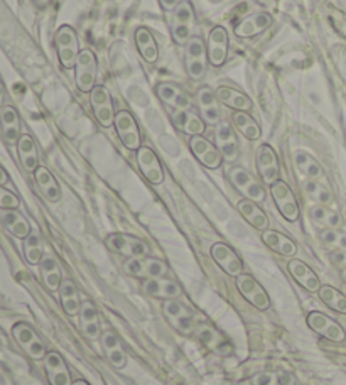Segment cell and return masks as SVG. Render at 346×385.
<instances>
[{"mask_svg": "<svg viewBox=\"0 0 346 385\" xmlns=\"http://www.w3.org/2000/svg\"><path fill=\"white\" fill-rule=\"evenodd\" d=\"M304 191L309 198H313L317 205H329L333 201V194L326 186L317 182L316 180H308L304 182Z\"/></svg>", "mask_w": 346, "mask_h": 385, "instance_id": "47", "label": "cell"}, {"mask_svg": "<svg viewBox=\"0 0 346 385\" xmlns=\"http://www.w3.org/2000/svg\"><path fill=\"white\" fill-rule=\"evenodd\" d=\"M179 0H161V6L164 7V10H174L179 6Z\"/></svg>", "mask_w": 346, "mask_h": 385, "instance_id": "51", "label": "cell"}, {"mask_svg": "<svg viewBox=\"0 0 346 385\" xmlns=\"http://www.w3.org/2000/svg\"><path fill=\"white\" fill-rule=\"evenodd\" d=\"M206 63H208V49L206 42L200 36H193L184 46V68L191 79H201L206 73Z\"/></svg>", "mask_w": 346, "mask_h": 385, "instance_id": "1", "label": "cell"}, {"mask_svg": "<svg viewBox=\"0 0 346 385\" xmlns=\"http://www.w3.org/2000/svg\"><path fill=\"white\" fill-rule=\"evenodd\" d=\"M7 182H9V174L0 168V186H6Z\"/></svg>", "mask_w": 346, "mask_h": 385, "instance_id": "52", "label": "cell"}, {"mask_svg": "<svg viewBox=\"0 0 346 385\" xmlns=\"http://www.w3.org/2000/svg\"><path fill=\"white\" fill-rule=\"evenodd\" d=\"M59 299H61V306L66 311V315L78 316L79 309H81V303H79L78 289L73 281L63 279L61 285H59Z\"/></svg>", "mask_w": 346, "mask_h": 385, "instance_id": "39", "label": "cell"}, {"mask_svg": "<svg viewBox=\"0 0 346 385\" xmlns=\"http://www.w3.org/2000/svg\"><path fill=\"white\" fill-rule=\"evenodd\" d=\"M107 245L113 252L129 257V259H142V257H147V253H149V247H147L146 242H142L137 237L125 235V233L109 235L107 237Z\"/></svg>", "mask_w": 346, "mask_h": 385, "instance_id": "12", "label": "cell"}, {"mask_svg": "<svg viewBox=\"0 0 346 385\" xmlns=\"http://www.w3.org/2000/svg\"><path fill=\"white\" fill-rule=\"evenodd\" d=\"M123 271L132 277L144 279H154V277H164L169 272L168 264L154 257H142V259H127L123 264Z\"/></svg>", "mask_w": 346, "mask_h": 385, "instance_id": "8", "label": "cell"}, {"mask_svg": "<svg viewBox=\"0 0 346 385\" xmlns=\"http://www.w3.org/2000/svg\"><path fill=\"white\" fill-rule=\"evenodd\" d=\"M210 253H212L213 260L220 265L221 271L228 274V276L238 277L240 274H244V262L237 256V252L226 244H221V242L213 244Z\"/></svg>", "mask_w": 346, "mask_h": 385, "instance_id": "19", "label": "cell"}, {"mask_svg": "<svg viewBox=\"0 0 346 385\" xmlns=\"http://www.w3.org/2000/svg\"><path fill=\"white\" fill-rule=\"evenodd\" d=\"M230 181L235 188L238 189L246 200L253 201V203H262L265 200V188L262 182H258L249 171L244 168H232L228 173Z\"/></svg>", "mask_w": 346, "mask_h": 385, "instance_id": "5", "label": "cell"}, {"mask_svg": "<svg viewBox=\"0 0 346 385\" xmlns=\"http://www.w3.org/2000/svg\"><path fill=\"white\" fill-rule=\"evenodd\" d=\"M56 49H58V58L61 63L63 68L71 70L77 65V59L79 54V41L77 31L71 26H63L59 27L56 33Z\"/></svg>", "mask_w": 346, "mask_h": 385, "instance_id": "3", "label": "cell"}, {"mask_svg": "<svg viewBox=\"0 0 346 385\" xmlns=\"http://www.w3.org/2000/svg\"><path fill=\"white\" fill-rule=\"evenodd\" d=\"M257 168L260 174L262 181L265 184L272 186L274 182L281 180V166L279 159H277L276 150L270 148L269 144H262L257 152Z\"/></svg>", "mask_w": 346, "mask_h": 385, "instance_id": "16", "label": "cell"}, {"mask_svg": "<svg viewBox=\"0 0 346 385\" xmlns=\"http://www.w3.org/2000/svg\"><path fill=\"white\" fill-rule=\"evenodd\" d=\"M173 122L179 130H182L188 136H203L206 129V122L203 120L201 115L194 113L191 109L173 112Z\"/></svg>", "mask_w": 346, "mask_h": 385, "instance_id": "28", "label": "cell"}, {"mask_svg": "<svg viewBox=\"0 0 346 385\" xmlns=\"http://www.w3.org/2000/svg\"><path fill=\"white\" fill-rule=\"evenodd\" d=\"M206 49H208L210 65L214 68L225 65L226 56H228V33L225 31V27L217 26L210 31Z\"/></svg>", "mask_w": 346, "mask_h": 385, "instance_id": "18", "label": "cell"}, {"mask_svg": "<svg viewBox=\"0 0 346 385\" xmlns=\"http://www.w3.org/2000/svg\"><path fill=\"white\" fill-rule=\"evenodd\" d=\"M39 271H41V277L42 283L49 291L56 292L59 291V285L63 283L61 277V269H59L58 262L53 259V257L45 256L42 260L39 262Z\"/></svg>", "mask_w": 346, "mask_h": 385, "instance_id": "40", "label": "cell"}, {"mask_svg": "<svg viewBox=\"0 0 346 385\" xmlns=\"http://www.w3.org/2000/svg\"><path fill=\"white\" fill-rule=\"evenodd\" d=\"M189 148L191 152L194 154V157L201 162L205 168L208 169H218L221 164H223V156L218 150V148L208 139H205L203 136H194L189 139Z\"/></svg>", "mask_w": 346, "mask_h": 385, "instance_id": "14", "label": "cell"}, {"mask_svg": "<svg viewBox=\"0 0 346 385\" xmlns=\"http://www.w3.org/2000/svg\"><path fill=\"white\" fill-rule=\"evenodd\" d=\"M232 120L235 129L249 141H257L260 137V125L257 124L255 118L250 117L249 112H235L232 115Z\"/></svg>", "mask_w": 346, "mask_h": 385, "instance_id": "41", "label": "cell"}, {"mask_svg": "<svg viewBox=\"0 0 346 385\" xmlns=\"http://www.w3.org/2000/svg\"><path fill=\"white\" fill-rule=\"evenodd\" d=\"M24 257L31 265H39V262L45 257L41 237L38 233H31L29 237L24 238Z\"/></svg>", "mask_w": 346, "mask_h": 385, "instance_id": "44", "label": "cell"}, {"mask_svg": "<svg viewBox=\"0 0 346 385\" xmlns=\"http://www.w3.org/2000/svg\"><path fill=\"white\" fill-rule=\"evenodd\" d=\"M217 98L218 102L223 103V105L230 107L235 112H250L253 109V102L250 100V97H246L242 91L228 88V86H220L217 88Z\"/></svg>", "mask_w": 346, "mask_h": 385, "instance_id": "32", "label": "cell"}, {"mask_svg": "<svg viewBox=\"0 0 346 385\" xmlns=\"http://www.w3.org/2000/svg\"><path fill=\"white\" fill-rule=\"evenodd\" d=\"M157 97L164 102V105L168 107L173 112H179V110L189 109V100L182 90L178 85L173 83H159L156 86Z\"/></svg>", "mask_w": 346, "mask_h": 385, "instance_id": "29", "label": "cell"}, {"mask_svg": "<svg viewBox=\"0 0 346 385\" xmlns=\"http://www.w3.org/2000/svg\"><path fill=\"white\" fill-rule=\"evenodd\" d=\"M270 194L274 198V203H276L277 210L281 212V215L288 221H297L299 220V205H297L296 196H294L292 189L289 188L288 182L279 180L270 186Z\"/></svg>", "mask_w": 346, "mask_h": 385, "instance_id": "9", "label": "cell"}, {"mask_svg": "<svg viewBox=\"0 0 346 385\" xmlns=\"http://www.w3.org/2000/svg\"><path fill=\"white\" fill-rule=\"evenodd\" d=\"M194 335L200 340L201 345H205L210 352L218 353V355H228L232 353V345L225 338L221 331L212 327L210 323H196L194 327Z\"/></svg>", "mask_w": 346, "mask_h": 385, "instance_id": "13", "label": "cell"}, {"mask_svg": "<svg viewBox=\"0 0 346 385\" xmlns=\"http://www.w3.org/2000/svg\"><path fill=\"white\" fill-rule=\"evenodd\" d=\"M135 45H137L139 53L144 58L147 63H157L159 59V47L154 36L150 34L149 29L146 27H139L135 31Z\"/></svg>", "mask_w": 346, "mask_h": 385, "instance_id": "38", "label": "cell"}, {"mask_svg": "<svg viewBox=\"0 0 346 385\" xmlns=\"http://www.w3.org/2000/svg\"><path fill=\"white\" fill-rule=\"evenodd\" d=\"M98 77L97 56L91 49H81L78 54L77 65H74V79L77 86L83 93H90L95 88V81Z\"/></svg>", "mask_w": 346, "mask_h": 385, "instance_id": "2", "label": "cell"}, {"mask_svg": "<svg viewBox=\"0 0 346 385\" xmlns=\"http://www.w3.org/2000/svg\"><path fill=\"white\" fill-rule=\"evenodd\" d=\"M250 382L252 385H292L294 379L288 372H260Z\"/></svg>", "mask_w": 346, "mask_h": 385, "instance_id": "46", "label": "cell"}, {"mask_svg": "<svg viewBox=\"0 0 346 385\" xmlns=\"http://www.w3.org/2000/svg\"><path fill=\"white\" fill-rule=\"evenodd\" d=\"M294 162H296L297 169L301 171V174H304L308 180H321L323 178V169L317 164V161L314 157L309 156L304 150H297L294 154Z\"/></svg>", "mask_w": 346, "mask_h": 385, "instance_id": "42", "label": "cell"}, {"mask_svg": "<svg viewBox=\"0 0 346 385\" xmlns=\"http://www.w3.org/2000/svg\"><path fill=\"white\" fill-rule=\"evenodd\" d=\"M164 315L169 317L171 323L174 324V328L179 329L184 335H191L194 333V317L191 315V311L181 301L178 299H166L164 303Z\"/></svg>", "mask_w": 346, "mask_h": 385, "instance_id": "20", "label": "cell"}, {"mask_svg": "<svg viewBox=\"0 0 346 385\" xmlns=\"http://www.w3.org/2000/svg\"><path fill=\"white\" fill-rule=\"evenodd\" d=\"M262 240H264V244L269 249H272L274 252L281 253L284 257H292L297 253L296 242L290 240L284 233L276 232V230H265V232H262Z\"/></svg>", "mask_w": 346, "mask_h": 385, "instance_id": "33", "label": "cell"}, {"mask_svg": "<svg viewBox=\"0 0 346 385\" xmlns=\"http://www.w3.org/2000/svg\"><path fill=\"white\" fill-rule=\"evenodd\" d=\"M288 271L290 276H292V279L296 281L301 288H304L306 291L317 292L321 289L320 277H317L316 272H314L313 269L309 267L308 264H304L302 260H297V259L290 260L288 264Z\"/></svg>", "mask_w": 346, "mask_h": 385, "instance_id": "26", "label": "cell"}, {"mask_svg": "<svg viewBox=\"0 0 346 385\" xmlns=\"http://www.w3.org/2000/svg\"><path fill=\"white\" fill-rule=\"evenodd\" d=\"M194 29V12L189 2H181L174 9L173 26H171V34L179 46H186V42L193 38Z\"/></svg>", "mask_w": 346, "mask_h": 385, "instance_id": "7", "label": "cell"}, {"mask_svg": "<svg viewBox=\"0 0 346 385\" xmlns=\"http://www.w3.org/2000/svg\"><path fill=\"white\" fill-rule=\"evenodd\" d=\"M309 215H311L313 221H316L317 225H323L326 228H338L341 225V217L336 212H331L323 205H316L309 210Z\"/></svg>", "mask_w": 346, "mask_h": 385, "instance_id": "45", "label": "cell"}, {"mask_svg": "<svg viewBox=\"0 0 346 385\" xmlns=\"http://www.w3.org/2000/svg\"><path fill=\"white\" fill-rule=\"evenodd\" d=\"M0 130L7 144H17L21 139V118L12 105H3L0 112Z\"/></svg>", "mask_w": 346, "mask_h": 385, "instance_id": "27", "label": "cell"}, {"mask_svg": "<svg viewBox=\"0 0 346 385\" xmlns=\"http://www.w3.org/2000/svg\"><path fill=\"white\" fill-rule=\"evenodd\" d=\"M214 146L221 152L225 161L235 162L238 157V142L235 136L232 125L228 122L221 120L220 124L214 125Z\"/></svg>", "mask_w": 346, "mask_h": 385, "instance_id": "21", "label": "cell"}, {"mask_svg": "<svg viewBox=\"0 0 346 385\" xmlns=\"http://www.w3.org/2000/svg\"><path fill=\"white\" fill-rule=\"evenodd\" d=\"M17 154L21 159L22 168L27 173H34L39 168V156H38V148H36L34 139L29 134H22L21 139L17 142Z\"/></svg>", "mask_w": 346, "mask_h": 385, "instance_id": "36", "label": "cell"}, {"mask_svg": "<svg viewBox=\"0 0 346 385\" xmlns=\"http://www.w3.org/2000/svg\"><path fill=\"white\" fill-rule=\"evenodd\" d=\"M343 281H345V284H346V269L343 271Z\"/></svg>", "mask_w": 346, "mask_h": 385, "instance_id": "55", "label": "cell"}, {"mask_svg": "<svg viewBox=\"0 0 346 385\" xmlns=\"http://www.w3.org/2000/svg\"><path fill=\"white\" fill-rule=\"evenodd\" d=\"M321 240L328 245H336L341 250H346V233H340L336 228H326L321 232Z\"/></svg>", "mask_w": 346, "mask_h": 385, "instance_id": "48", "label": "cell"}, {"mask_svg": "<svg viewBox=\"0 0 346 385\" xmlns=\"http://www.w3.org/2000/svg\"><path fill=\"white\" fill-rule=\"evenodd\" d=\"M21 201L14 193L0 186V208L2 210H17Z\"/></svg>", "mask_w": 346, "mask_h": 385, "instance_id": "49", "label": "cell"}, {"mask_svg": "<svg viewBox=\"0 0 346 385\" xmlns=\"http://www.w3.org/2000/svg\"><path fill=\"white\" fill-rule=\"evenodd\" d=\"M12 336L21 345V348L33 360H45L46 356V345L45 341L39 338L38 333L34 331L33 327L27 323H17L12 328Z\"/></svg>", "mask_w": 346, "mask_h": 385, "instance_id": "6", "label": "cell"}, {"mask_svg": "<svg viewBox=\"0 0 346 385\" xmlns=\"http://www.w3.org/2000/svg\"><path fill=\"white\" fill-rule=\"evenodd\" d=\"M73 385H90V384L86 382V380H74Z\"/></svg>", "mask_w": 346, "mask_h": 385, "instance_id": "54", "label": "cell"}, {"mask_svg": "<svg viewBox=\"0 0 346 385\" xmlns=\"http://www.w3.org/2000/svg\"><path fill=\"white\" fill-rule=\"evenodd\" d=\"M100 340H102V348H103V352H105L110 365L115 368H118V370L125 367L127 353H125V350H123L118 336L115 335L113 331H102Z\"/></svg>", "mask_w": 346, "mask_h": 385, "instance_id": "30", "label": "cell"}, {"mask_svg": "<svg viewBox=\"0 0 346 385\" xmlns=\"http://www.w3.org/2000/svg\"><path fill=\"white\" fill-rule=\"evenodd\" d=\"M237 208H238V212L242 213V217H244L253 228L260 230V232L269 230V218L264 213V210H260V206H258L257 203H253V201L244 198V200L238 201Z\"/></svg>", "mask_w": 346, "mask_h": 385, "instance_id": "35", "label": "cell"}, {"mask_svg": "<svg viewBox=\"0 0 346 385\" xmlns=\"http://www.w3.org/2000/svg\"><path fill=\"white\" fill-rule=\"evenodd\" d=\"M306 321H308V327L311 328L314 333H317V335L323 336L326 340L335 341V343H341V341H345L346 338L345 329L341 328L335 320H331L329 316L323 315V313L320 311L309 313L308 320Z\"/></svg>", "mask_w": 346, "mask_h": 385, "instance_id": "15", "label": "cell"}, {"mask_svg": "<svg viewBox=\"0 0 346 385\" xmlns=\"http://www.w3.org/2000/svg\"><path fill=\"white\" fill-rule=\"evenodd\" d=\"M3 97H6V88H3L2 81H0V112H2L3 109Z\"/></svg>", "mask_w": 346, "mask_h": 385, "instance_id": "53", "label": "cell"}, {"mask_svg": "<svg viewBox=\"0 0 346 385\" xmlns=\"http://www.w3.org/2000/svg\"><path fill=\"white\" fill-rule=\"evenodd\" d=\"M317 294L326 306L331 308L333 311L341 313V315H346V296L341 294L338 289L331 288V285H321Z\"/></svg>", "mask_w": 346, "mask_h": 385, "instance_id": "43", "label": "cell"}, {"mask_svg": "<svg viewBox=\"0 0 346 385\" xmlns=\"http://www.w3.org/2000/svg\"><path fill=\"white\" fill-rule=\"evenodd\" d=\"M115 129H117L118 137H120L122 144L130 150H139L142 148L141 130L135 117L127 110H120L115 115Z\"/></svg>", "mask_w": 346, "mask_h": 385, "instance_id": "10", "label": "cell"}, {"mask_svg": "<svg viewBox=\"0 0 346 385\" xmlns=\"http://www.w3.org/2000/svg\"><path fill=\"white\" fill-rule=\"evenodd\" d=\"M34 180L47 201L58 203V201L61 200V189H59V184L56 180H54L53 174L49 173V169H46L45 166H39V168L34 171Z\"/></svg>", "mask_w": 346, "mask_h": 385, "instance_id": "34", "label": "cell"}, {"mask_svg": "<svg viewBox=\"0 0 346 385\" xmlns=\"http://www.w3.org/2000/svg\"><path fill=\"white\" fill-rule=\"evenodd\" d=\"M329 259L335 265H346V252L345 250H336V252L329 256Z\"/></svg>", "mask_w": 346, "mask_h": 385, "instance_id": "50", "label": "cell"}, {"mask_svg": "<svg viewBox=\"0 0 346 385\" xmlns=\"http://www.w3.org/2000/svg\"><path fill=\"white\" fill-rule=\"evenodd\" d=\"M142 291L146 294L157 297V299H178L181 296V285L173 279H164V277H154V279L142 281Z\"/></svg>", "mask_w": 346, "mask_h": 385, "instance_id": "22", "label": "cell"}, {"mask_svg": "<svg viewBox=\"0 0 346 385\" xmlns=\"http://www.w3.org/2000/svg\"><path fill=\"white\" fill-rule=\"evenodd\" d=\"M137 164L141 173L144 174V178L150 184L159 186L164 182V168H162L161 161H159V157L152 149L142 146L137 150Z\"/></svg>", "mask_w": 346, "mask_h": 385, "instance_id": "17", "label": "cell"}, {"mask_svg": "<svg viewBox=\"0 0 346 385\" xmlns=\"http://www.w3.org/2000/svg\"><path fill=\"white\" fill-rule=\"evenodd\" d=\"M45 368L51 385H73L70 368L58 352H49L45 356Z\"/></svg>", "mask_w": 346, "mask_h": 385, "instance_id": "23", "label": "cell"}, {"mask_svg": "<svg viewBox=\"0 0 346 385\" xmlns=\"http://www.w3.org/2000/svg\"><path fill=\"white\" fill-rule=\"evenodd\" d=\"M0 220H2L3 227H6L14 237L27 238L31 235V225L29 221L24 218L21 213L15 210H2L0 212Z\"/></svg>", "mask_w": 346, "mask_h": 385, "instance_id": "37", "label": "cell"}, {"mask_svg": "<svg viewBox=\"0 0 346 385\" xmlns=\"http://www.w3.org/2000/svg\"><path fill=\"white\" fill-rule=\"evenodd\" d=\"M79 327H81L83 335L88 340H97L102 336L100 331V320H98V311L93 306V303L85 301L81 303V309H79Z\"/></svg>", "mask_w": 346, "mask_h": 385, "instance_id": "31", "label": "cell"}, {"mask_svg": "<svg viewBox=\"0 0 346 385\" xmlns=\"http://www.w3.org/2000/svg\"><path fill=\"white\" fill-rule=\"evenodd\" d=\"M198 110L206 124L217 125L220 124V107H218L217 93L210 86H201L196 93Z\"/></svg>", "mask_w": 346, "mask_h": 385, "instance_id": "24", "label": "cell"}, {"mask_svg": "<svg viewBox=\"0 0 346 385\" xmlns=\"http://www.w3.org/2000/svg\"><path fill=\"white\" fill-rule=\"evenodd\" d=\"M90 105L93 110L95 118L102 127L110 129L115 124V109L110 91L105 86H95L90 91Z\"/></svg>", "mask_w": 346, "mask_h": 385, "instance_id": "4", "label": "cell"}, {"mask_svg": "<svg viewBox=\"0 0 346 385\" xmlns=\"http://www.w3.org/2000/svg\"><path fill=\"white\" fill-rule=\"evenodd\" d=\"M270 24H272V17L267 12H255V14L249 15L244 21L238 22L233 33L238 38H255V36L267 31Z\"/></svg>", "mask_w": 346, "mask_h": 385, "instance_id": "25", "label": "cell"}, {"mask_svg": "<svg viewBox=\"0 0 346 385\" xmlns=\"http://www.w3.org/2000/svg\"><path fill=\"white\" fill-rule=\"evenodd\" d=\"M237 279V289L240 291V294L249 301L252 306H255L260 311H267L270 308V297L265 289L258 284L255 277H252L250 274H240Z\"/></svg>", "mask_w": 346, "mask_h": 385, "instance_id": "11", "label": "cell"}]
</instances>
